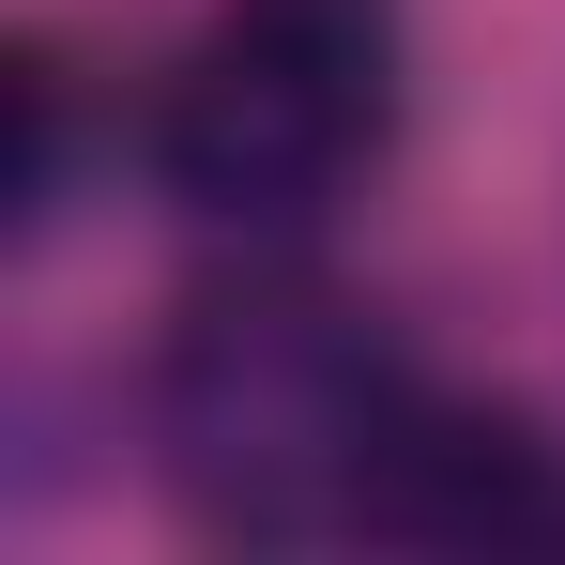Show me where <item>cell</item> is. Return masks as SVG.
Here are the masks:
<instances>
[{
    "mask_svg": "<svg viewBox=\"0 0 565 565\" xmlns=\"http://www.w3.org/2000/svg\"><path fill=\"white\" fill-rule=\"evenodd\" d=\"M413 413H428V367L306 276L199 290L153 352V473L184 489V520L260 551H337V535L382 551Z\"/></svg>",
    "mask_w": 565,
    "mask_h": 565,
    "instance_id": "obj_1",
    "label": "cell"
},
{
    "mask_svg": "<svg viewBox=\"0 0 565 565\" xmlns=\"http://www.w3.org/2000/svg\"><path fill=\"white\" fill-rule=\"evenodd\" d=\"M382 551L565 565V428L428 382V413H413V444H397V489H382Z\"/></svg>",
    "mask_w": 565,
    "mask_h": 565,
    "instance_id": "obj_3",
    "label": "cell"
},
{
    "mask_svg": "<svg viewBox=\"0 0 565 565\" xmlns=\"http://www.w3.org/2000/svg\"><path fill=\"white\" fill-rule=\"evenodd\" d=\"M397 93H413V31L397 0H214L184 62L153 77V184L199 230L290 245L397 153Z\"/></svg>",
    "mask_w": 565,
    "mask_h": 565,
    "instance_id": "obj_2",
    "label": "cell"
}]
</instances>
